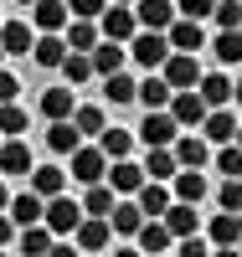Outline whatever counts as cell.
<instances>
[{"label":"cell","instance_id":"cell-1","mask_svg":"<svg viewBox=\"0 0 242 257\" xmlns=\"http://www.w3.org/2000/svg\"><path fill=\"white\" fill-rule=\"evenodd\" d=\"M170 52H175V47H170V31H149V26H139V36L129 41V57H134L144 72H160L165 62H170Z\"/></svg>","mask_w":242,"mask_h":257},{"label":"cell","instance_id":"cell-2","mask_svg":"<svg viewBox=\"0 0 242 257\" xmlns=\"http://www.w3.org/2000/svg\"><path fill=\"white\" fill-rule=\"evenodd\" d=\"M67 160H72V180H77V185L108 180V155H103V144H77Z\"/></svg>","mask_w":242,"mask_h":257},{"label":"cell","instance_id":"cell-3","mask_svg":"<svg viewBox=\"0 0 242 257\" xmlns=\"http://www.w3.org/2000/svg\"><path fill=\"white\" fill-rule=\"evenodd\" d=\"M181 139V118L170 108H144V123H139V144H175Z\"/></svg>","mask_w":242,"mask_h":257},{"label":"cell","instance_id":"cell-4","mask_svg":"<svg viewBox=\"0 0 242 257\" xmlns=\"http://www.w3.org/2000/svg\"><path fill=\"white\" fill-rule=\"evenodd\" d=\"M98 26H103V36H114V41H134V36H139V11L108 0V11L98 16Z\"/></svg>","mask_w":242,"mask_h":257},{"label":"cell","instance_id":"cell-5","mask_svg":"<svg viewBox=\"0 0 242 257\" xmlns=\"http://www.w3.org/2000/svg\"><path fill=\"white\" fill-rule=\"evenodd\" d=\"M170 113L181 118V128H201L206 113H211V103L201 98V88H181V93L170 98Z\"/></svg>","mask_w":242,"mask_h":257},{"label":"cell","instance_id":"cell-6","mask_svg":"<svg viewBox=\"0 0 242 257\" xmlns=\"http://www.w3.org/2000/svg\"><path fill=\"white\" fill-rule=\"evenodd\" d=\"M83 216H88V211H83L72 196H52V201H47V226L57 231V237H72Z\"/></svg>","mask_w":242,"mask_h":257},{"label":"cell","instance_id":"cell-7","mask_svg":"<svg viewBox=\"0 0 242 257\" xmlns=\"http://www.w3.org/2000/svg\"><path fill=\"white\" fill-rule=\"evenodd\" d=\"M108 237H114V221H108V216H93V211H88V216L77 221V231H72V242H77L83 252H103Z\"/></svg>","mask_w":242,"mask_h":257},{"label":"cell","instance_id":"cell-8","mask_svg":"<svg viewBox=\"0 0 242 257\" xmlns=\"http://www.w3.org/2000/svg\"><path fill=\"white\" fill-rule=\"evenodd\" d=\"M170 190H175V201H196V206H201V201L211 196V180H206L196 165H181V170H175V180H170Z\"/></svg>","mask_w":242,"mask_h":257},{"label":"cell","instance_id":"cell-9","mask_svg":"<svg viewBox=\"0 0 242 257\" xmlns=\"http://www.w3.org/2000/svg\"><path fill=\"white\" fill-rule=\"evenodd\" d=\"M67 52H72V47H67V36H62V31H41L36 47H31V62L52 72V67H62V62H67Z\"/></svg>","mask_w":242,"mask_h":257},{"label":"cell","instance_id":"cell-10","mask_svg":"<svg viewBox=\"0 0 242 257\" xmlns=\"http://www.w3.org/2000/svg\"><path fill=\"white\" fill-rule=\"evenodd\" d=\"M170 47H175V52H201V47H206V26H201L196 16H175V21H170Z\"/></svg>","mask_w":242,"mask_h":257},{"label":"cell","instance_id":"cell-11","mask_svg":"<svg viewBox=\"0 0 242 257\" xmlns=\"http://www.w3.org/2000/svg\"><path fill=\"white\" fill-rule=\"evenodd\" d=\"M67 21H72L67 0H36V6H31V26L36 31H67Z\"/></svg>","mask_w":242,"mask_h":257},{"label":"cell","instance_id":"cell-12","mask_svg":"<svg viewBox=\"0 0 242 257\" xmlns=\"http://www.w3.org/2000/svg\"><path fill=\"white\" fill-rule=\"evenodd\" d=\"M149 175H144V165H134V160H114V165H108V185H114L119 190V196H139V185H144Z\"/></svg>","mask_w":242,"mask_h":257},{"label":"cell","instance_id":"cell-13","mask_svg":"<svg viewBox=\"0 0 242 257\" xmlns=\"http://www.w3.org/2000/svg\"><path fill=\"white\" fill-rule=\"evenodd\" d=\"M165 77H170V88L181 93V88H196L201 82V67H196V52H170V62L160 67Z\"/></svg>","mask_w":242,"mask_h":257},{"label":"cell","instance_id":"cell-14","mask_svg":"<svg viewBox=\"0 0 242 257\" xmlns=\"http://www.w3.org/2000/svg\"><path fill=\"white\" fill-rule=\"evenodd\" d=\"M11 216H16V226L47 221V196H41V190H21V196H11Z\"/></svg>","mask_w":242,"mask_h":257},{"label":"cell","instance_id":"cell-15","mask_svg":"<svg viewBox=\"0 0 242 257\" xmlns=\"http://www.w3.org/2000/svg\"><path fill=\"white\" fill-rule=\"evenodd\" d=\"M134 11H139V26H149V31H170V21L181 16L175 0H134Z\"/></svg>","mask_w":242,"mask_h":257},{"label":"cell","instance_id":"cell-16","mask_svg":"<svg viewBox=\"0 0 242 257\" xmlns=\"http://www.w3.org/2000/svg\"><path fill=\"white\" fill-rule=\"evenodd\" d=\"M62 36H67V47H72V52H93L98 41H103V26H98L93 16H72Z\"/></svg>","mask_w":242,"mask_h":257},{"label":"cell","instance_id":"cell-17","mask_svg":"<svg viewBox=\"0 0 242 257\" xmlns=\"http://www.w3.org/2000/svg\"><path fill=\"white\" fill-rule=\"evenodd\" d=\"M175 160L206 170V160H211V139L201 134V128H196V134H181V139H175Z\"/></svg>","mask_w":242,"mask_h":257},{"label":"cell","instance_id":"cell-18","mask_svg":"<svg viewBox=\"0 0 242 257\" xmlns=\"http://www.w3.org/2000/svg\"><path fill=\"white\" fill-rule=\"evenodd\" d=\"M175 170H181V160H175V144H149V155H144V175H149V180H175Z\"/></svg>","mask_w":242,"mask_h":257},{"label":"cell","instance_id":"cell-19","mask_svg":"<svg viewBox=\"0 0 242 257\" xmlns=\"http://www.w3.org/2000/svg\"><path fill=\"white\" fill-rule=\"evenodd\" d=\"M124 57H129V41L103 36L98 47H93V67H98V77H108V72H124Z\"/></svg>","mask_w":242,"mask_h":257},{"label":"cell","instance_id":"cell-20","mask_svg":"<svg viewBox=\"0 0 242 257\" xmlns=\"http://www.w3.org/2000/svg\"><path fill=\"white\" fill-rule=\"evenodd\" d=\"M108 221H114V231H119V237H134V231L149 221L144 216V206H139V196H124L119 206H114V216H108Z\"/></svg>","mask_w":242,"mask_h":257},{"label":"cell","instance_id":"cell-21","mask_svg":"<svg viewBox=\"0 0 242 257\" xmlns=\"http://www.w3.org/2000/svg\"><path fill=\"white\" fill-rule=\"evenodd\" d=\"M196 88H201V98L211 103V108H227L232 93H237V82H232L227 72H201V82H196Z\"/></svg>","mask_w":242,"mask_h":257},{"label":"cell","instance_id":"cell-22","mask_svg":"<svg viewBox=\"0 0 242 257\" xmlns=\"http://www.w3.org/2000/svg\"><path fill=\"white\" fill-rule=\"evenodd\" d=\"M52 247H57V231H52L47 221L21 226V252H26V257H52Z\"/></svg>","mask_w":242,"mask_h":257},{"label":"cell","instance_id":"cell-23","mask_svg":"<svg viewBox=\"0 0 242 257\" xmlns=\"http://www.w3.org/2000/svg\"><path fill=\"white\" fill-rule=\"evenodd\" d=\"M77 113V93L72 88H47V93H41V118H72Z\"/></svg>","mask_w":242,"mask_h":257},{"label":"cell","instance_id":"cell-24","mask_svg":"<svg viewBox=\"0 0 242 257\" xmlns=\"http://www.w3.org/2000/svg\"><path fill=\"white\" fill-rule=\"evenodd\" d=\"M77 144H83V128L72 118H52V128H47V149L52 155H72Z\"/></svg>","mask_w":242,"mask_h":257},{"label":"cell","instance_id":"cell-25","mask_svg":"<svg viewBox=\"0 0 242 257\" xmlns=\"http://www.w3.org/2000/svg\"><path fill=\"white\" fill-rule=\"evenodd\" d=\"M134 242H139L144 252H165V247H175V231L165 226V216H149V221L134 231Z\"/></svg>","mask_w":242,"mask_h":257},{"label":"cell","instance_id":"cell-26","mask_svg":"<svg viewBox=\"0 0 242 257\" xmlns=\"http://www.w3.org/2000/svg\"><path fill=\"white\" fill-rule=\"evenodd\" d=\"M31 149L21 144V139H6L0 144V175H31Z\"/></svg>","mask_w":242,"mask_h":257},{"label":"cell","instance_id":"cell-27","mask_svg":"<svg viewBox=\"0 0 242 257\" xmlns=\"http://www.w3.org/2000/svg\"><path fill=\"white\" fill-rule=\"evenodd\" d=\"M201 134H206L211 144H232V139H237V113H232V108H211L206 123H201Z\"/></svg>","mask_w":242,"mask_h":257},{"label":"cell","instance_id":"cell-28","mask_svg":"<svg viewBox=\"0 0 242 257\" xmlns=\"http://www.w3.org/2000/svg\"><path fill=\"white\" fill-rule=\"evenodd\" d=\"M0 41H6V52H11V57H31V47H36L31 21H6V26H0Z\"/></svg>","mask_w":242,"mask_h":257},{"label":"cell","instance_id":"cell-29","mask_svg":"<svg viewBox=\"0 0 242 257\" xmlns=\"http://www.w3.org/2000/svg\"><path fill=\"white\" fill-rule=\"evenodd\" d=\"M170 98H175V88H170L165 72H149L139 82V103H144V108H170Z\"/></svg>","mask_w":242,"mask_h":257},{"label":"cell","instance_id":"cell-30","mask_svg":"<svg viewBox=\"0 0 242 257\" xmlns=\"http://www.w3.org/2000/svg\"><path fill=\"white\" fill-rule=\"evenodd\" d=\"M170 201H175V190H170L165 180H144V185H139V206H144V216H165Z\"/></svg>","mask_w":242,"mask_h":257},{"label":"cell","instance_id":"cell-31","mask_svg":"<svg viewBox=\"0 0 242 257\" xmlns=\"http://www.w3.org/2000/svg\"><path fill=\"white\" fill-rule=\"evenodd\" d=\"M211 242H216V247H237V242H242V211H222V216H211Z\"/></svg>","mask_w":242,"mask_h":257},{"label":"cell","instance_id":"cell-32","mask_svg":"<svg viewBox=\"0 0 242 257\" xmlns=\"http://www.w3.org/2000/svg\"><path fill=\"white\" fill-rule=\"evenodd\" d=\"M103 98L114 103V108H119V103H134V98H139V82L129 77V72H108V77H103Z\"/></svg>","mask_w":242,"mask_h":257},{"label":"cell","instance_id":"cell-33","mask_svg":"<svg viewBox=\"0 0 242 257\" xmlns=\"http://www.w3.org/2000/svg\"><path fill=\"white\" fill-rule=\"evenodd\" d=\"M211 52H216V62H222V67H237V62H242V26H232V31H216Z\"/></svg>","mask_w":242,"mask_h":257},{"label":"cell","instance_id":"cell-34","mask_svg":"<svg viewBox=\"0 0 242 257\" xmlns=\"http://www.w3.org/2000/svg\"><path fill=\"white\" fill-rule=\"evenodd\" d=\"M165 226L175 231V237H191V231H196V201H170Z\"/></svg>","mask_w":242,"mask_h":257},{"label":"cell","instance_id":"cell-35","mask_svg":"<svg viewBox=\"0 0 242 257\" xmlns=\"http://www.w3.org/2000/svg\"><path fill=\"white\" fill-rule=\"evenodd\" d=\"M72 123L83 128V139H98L103 128H108V113L98 108V103H77V113H72Z\"/></svg>","mask_w":242,"mask_h":257},{"label":"cell","instance_id":"cell-36","mask_svg":"<svg viewBox=\"0 0 242 257\" xmlns=\"http://www.w3.org/2000/svg\"><path fill=\"white\" fill-rule=\"evenodd\" d=\"M114 206H119V190L114 185H88V201H83V211H93V216H114Z\"/></svg>","mask_w":242,"mask_h":257},{"label":"cell","instance_id":"cell-37","mask_svg":"<svg viewBox=\"0 0 242 257\" xmlns=\"http://www.w3.org/2000/svg\"><path fill=\"white\" fill-rule=\"evenodd\" d=\"M62 185H67V175H62L57 165H36V170H31V190H41L47 201H52V196H62Z\"/></svg>","mask_w":242,"mask_h":257},{"label":"cell","instance_id":"cell-38","mask_svg":"<svg viewBox=\"0 0 242 257\" xmlns=\"http://www.w3.org/2000/svg\"><path fill=\"white\" fill-rule=\"evenodd\" d=\"M62 77H67L72 82V88H77V82H88V77H93L98 67H93V52H67V62H62V67H57Z\"/></svg>","mask_w":242,"mask_h":257},{"label":"cell","instance_id":"cell-39","mask_svg":"<svg viewBox=\"0 0 242 257\" xmlns=\"http://www.w3.org/2000/svg\"><path fill=\"white\" fill-rule=\"evenodd\" d=\"M98 144H103V155H108V160H124L129 149H134V134H129V128H103Z\"/></svg>","mask_w":242,"mask_h":257},{"label":"cell","instance_id":"cell-40","mask_svg":"<svg viewBox=\"0 0 242 257\" xmlns=\"http://www.w3.org/2000/svg\"><path fill=\"white\" fill-rule=\"evenodd\" d=\"M26 108H21V103H0V134L6 139H16V134H26Z\"/></svg>","mask_w":242,"mask_h":257},{"label":"cell","instance_id":"cell-41","mask_svg":"<svg viewBox=\"0 0 242 257\" xmlns=\"http://www.w3.org/2000/svg\"><path fill=\"white\" fill-rule=\"evenodd\" d=\"M222 175H242V144L232 139V144H216V160H211Z\"/></svg>","mask_w":242,"mask_h":257},{"label":"cell","instance_id":"cell-42","mask_svg":"<svg viewBox=\"0 0 242 257\" xmlns=\"http://www.w3.org/2000/svg\"><path fill=\"white\" fill-rule=\"evenodd\" d=\"M216 206L222 211H242V175H227L216 185Z\"/></svg>","mask_w":242,"mask_h":257},{"label":"cell","instance_id":"cell-43","mask_svg":"<svg viewBox=\"0 0 242 257\" xmlns=\"http://www.w3.org/2000/svg\"><path fill=\"white\" fill-rule=\"evenodd\" d=\"M216 26H222V31H232V26H242V0H216Z\"/></svg>","mask_w":242,"mask_h":257},{"label":"cell","instance_id":"cell-44","mask_svg":"<svg viewBox=\"0 0 242 257\" xmlns=\"http://www.w3.org/2000/svg\"><path fill=\"white\" fill-rule=\"evenodd\" d=\"M175 252L181 257H206V237H196V231L191 237H175Z\"/></svg>","mask_w":242,"mask_h":257},{"label":"cell","instance_id":"cell-45","mask_svg":"<svg viewBox=\"0 0 242 257\" xmlns=\"http://www.w3.org/2000/svg\"><path fill=\"white\" fill-rule=\"evenodd\" d=\"M181 6V16H196V21H206L211 11H216V0H175Z\"/></svg>","mask_w":242,"mask_h":257},{"label":"cell","instance_id":"cell-46","mask_svg":"<svg viewBox=\"0 0 242 257\" xmlns=\"http://www.w3.org/2000/svg\"><path fill=\"white\" fill-rule=\"evenodd\" d=\"M67 6H72V16H93V21H98V16L108 11V0H67Z\"/></svg>","mask_w":242,"mask_h":257},{"label":"cell","instance_id":"cell-47","mask_svg":"<svg viewBox=\"0 0 242 257\" xmlns=\"http://www.w3.org/2000/svg\"><path fill=\"white\" fill-rule=\"evenodd\" d=\"M16 93H21V82H16L6 67H0V103H16Z\"/></svg>","mask_w":242,"mask_h":257},{"label":"cell","instance_id":"cell-48","mask_svg":"<svg viewBox=\"0 0 242 257\" xmlns=\"http://www.w3.org/2000/svg\"><path fill=\"white\" fill-rule=\"evenodd\" d=\"M11 237H16V216L0 211V247H11Z\"/></svg>","mask_w":242,"mask_h":257},{"label":"cell","instance_id":"cell-49","mask_svg":"<svg viewBox=\"0 0 242 257\" xmlns=\"http://www.w3.org/2000/svg\"><path fill=\"white\" fill-rule=\"evenodd\" d=\"M0 211H11V190H6V180H0Z\"/></svg>","mask_w":242,"mask_h":257},{"label":"cell","instance_id":"cell-50","mask_svg":"<svg viewBox=\"0 0 242 257\" xmlns=\"http://www.w3.org/2000/svg\"><path fill=\"white\" fill-rule=\"evenodd\" d=\"M232 103H237V108H242V82H237V93H232Z\"/></svg>","mask_w":242,"mask_h":257},{"label":"cell","instance_id":"cell-51","mask_svg":"<svg viewBox=\"0 0 242 257\" xmlns=\"http://www.w3.org/2000/svg\"><path fill=\"white\" fill-rule=\"evenodd\" d=\"M6 57H11V52H6V41H0V62H6Z\"/></svg>","mask_w":242,"mask_h":257},{"label":"cell","instance_id":"cell-52","mask_svg":"<svg viewBox=\"0 0 242 257\" xmlns=\"http://www.w3.org/2000/svg\"><path fill=\"white\" fill-rule=\"evenodd\" d=\"M16 6H26V11H31V6H36V0H16Z\"/></svg>","mask_w":242,"mask_h":257},{"label":"cell","instance_id":"cell-53","mask_svg":"<svg viewBox=\"0 0 242 257\" xmlns=\"http://www.w3.org/2000/svg\"><path fill=\"white\" fill-rule=\"evenodd\" d=\"M237 144H242V123H237Z\"/></svg>","mask_w":242,"mask_h":257},{"label":"cell","instance_id":"cell-54","mask_svg":"<svg viewBox=\"0 0 242 257\" xmlns=\"http://www.w3.org/2000/svg\"><path fill=\"white\" fill-rule=\"evenodd\" d=\"M119 6H134V0H119Z\"/></svg>","mask_w":242,"mask_h":257},{"label":"cell","instance_id":"cell-55","mask_svg":"<svg viewBox=\"0 0 242 257\" xmlns=\"http://www.w3.org/2000/svg\"><path fill=\"white\" fill-rule=\"evenodd\" d=\"M0 144H6V134H0Z\"/></svg>","mask_w":242,"mask_h":257},{"label":"cell","instance_id":"cell-56","mask_svg":"<svg viewBox=\"0 0 242 257\" xmlns=\"http://www.w3.org/2000/svg\"><path fill=\"white\" fill-rule=\"evenodd\" d=\"M237 252H242V242H237Z\"/></svg>","mask_w":242,"mask_h":257},{"label":"cell","instance_id":"cell-57","mask_svg":"<svg viewBox=\"0 0 242 257\" xmlns=\"http://www.w3.org/2000/svg\"><path fill=\"white\" fill-rule=\"evenodd\" d=\"M0 26H6V21H0Z\"/></svg>","mask_w":242,"mask_h":257}]
</instances>
